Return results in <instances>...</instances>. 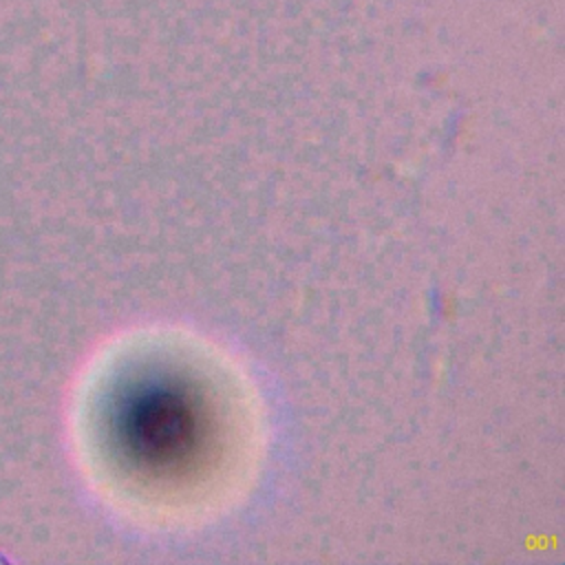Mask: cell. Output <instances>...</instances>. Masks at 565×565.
<instances>
[{
  "label": "cell",
  "instance_id": "cell-1",
  "mask_svg": "<svg viewBox=\"0 0 565 565\" xmlns=\"http://www.w3.org/2000/svg\"><path fill=\"white\" fill-rule=\"evenodd\" d=\"M207 411L201 393L172 371H148L124 391L115 424L130 461L152 477L177 475L207 441Z\"/></svg>",
  "mask_w": 565,
  "mask_h": 565
}]
</instances>
